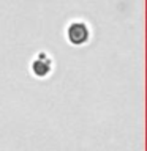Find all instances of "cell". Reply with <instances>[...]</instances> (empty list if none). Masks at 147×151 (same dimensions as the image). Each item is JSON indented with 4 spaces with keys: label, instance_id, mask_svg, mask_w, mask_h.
<instances>
[{
    "label": "cell",
    "instance_id": "obj_1",
    "mask_svg": "<svg viewBox=\"0 0 147 151\" xmlns=\"http://www.w3.org/2000/svg\"><path fill=\"white\" fill-rule=\"evenodd\" d=\"M68 36H70V41H73L74 44H79V42H84L87 40L89 32L84 24H73L68 30Z\"/></svg>",
    "mask_w": 147,
    "mask_h": 151
}]
</instances>
